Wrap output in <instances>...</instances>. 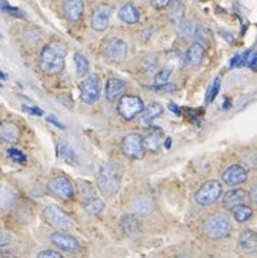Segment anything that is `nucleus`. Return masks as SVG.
Returning <instances> with one entry per match:
<instances>
[{
	"instance_id": "obj_16",
	"label": "nucleus",
	"mask_w": 257,
	"mask_h": 258,
	"mask_svg": "<svg viewBox=\"0 0 257 258\" xmlns=\"http://www.w3.org/2000/svg\"><path fill=\"white\" fill-rule=\"evenodd\" d=\"M163 144V132L155 127L153 130H150L149 133L144 136V146L146 150L151 151V153H158Z\"/></svg>"
},
{
	"instance_id": "obj_39",
	"label": "nucleus",
	"mask_w": 257,
	"mask_h": 258,
	"mask_svg": "<svg viewBox=\"0 0 257 258\" xmlns=\"http://www.w3.org/2000/svg\"><path fill=\"white\" fill-rule=\"evenodd\" d=\"M151 5L156 9H165L172 5V0H151Z\"/></svg>"
},
{
	"instance_id": "obj_18",
	"label": "nucleus",
	"mask_w": 257,
	"mask_h": 258,
	"mask_svg": "<svg viewBox=\"0 0 257 258\" xmlns=\"http://www.w3.org/2000/svg\"><path fill=\"white\" fill-rule=\"evenodd\" d=\"M120 230L126 237L136 235L140 230V223H139L137 217L133 216V214H125L120 220Z\"/></svg>"
},
{
	"instance_id": "obj_22",
	"label": "nucleus",
	"mask_w": 257,
	"mask_h": 258,
	"mask_svg": "<svg viewBox=\"0 0 257 258\" xmlns=\"http://www.w3.org/2000/svg\"><path fill=\"white\" fill-rule=\"evenodd\" d=\"M203 57H204V47L201 43H193L189 50L186 51V61L193 67L199 66Z\"/></svg>"
},
{
	"instance_id": "obj_36",
	"label": "nucleus",
	"mask_w": 257,
	"mask_h": 258,
	"mask_svg": "<svg viewBox=\"0 0 257 258\" xmlns=\"http://www.w3.org/2000/svg\"><path fill=\"white\" fill-rule=\"evenodd\" d=\"M150 90H156V92H173L174 89V84L166 83V84H156V86H151L149 87Z\"/></svg>"
},
{
	"instance_id": "obj_38",
	"label": "nucleus",
	"mask_w": 257,
	"mask_h": 258,
	"mask_svg": "<svg viewBox=\"0 0 257 258\" xmlns=\"http://www.w3.org/2000/svg\"><path fill=\"white\" fill-rule=\"evenodd\" d=\"M37 258H63L58 251H52V250H44L42 252H39Z\"/></svg>"
},
{
	"instance_id": "obj_17",
	"label": "nucleus",
	"mask_w": 257,
	"mask_h": 258,
	"mask_svg": "<svg viewBox=\"0 0 257 258\" xmlns=\"http://www.w3.org/2000/svg\"><path fill=\"white\" fill-rule=\"evenodd\" d=\"M246 199H247V192L243 188H234L223 196V206L227 208H234L236 206L244 204Z\"/></svg>"
},
{
	"instance_id": "obj_32",
	"label": "nucleus",
	"mask_w": 257,
	"mask_h": 258,
	"mask_svg": "<svg viewBox=\"0 0 257 258\" xmlns=\"http://www.w3.org/2000/svg\"><path fill=\"white\" fill-rule=\"evenodd\" d=\"M194 40L197 43H208L212 40V34H210V30L206 29V27H203V26H199V29H197V33H196V37H194Z\"/></svg>"
},
{
	"instance_id": "obj_8",
	"label": "nucleus",
	"mask_w": 257,
	"mask_h": 258,
	"mask_svg": "<svg viewBox=\"0 0 257 258\" xmlns=\"http://www.w3.org/2000/svg\"><path fill=\"white\" fill-rule=\"evenodd\" d=\"M101 83L97 75L87 76L80 83V99L86 104H94L100 99Z\"/></svg>"
},
{
	"instance_id": "obj_30",
	"label": "nucleus",
	"mask_w": 257,
	"mask_h": 258,
	"mask_svg": "<svg viewBox=\"0 0 257 258\" xmlns=\"http://www.w3.org/2000/svg\"><path fill=\"white\" fill-rule=\"evenodd\" d=\"M197 29H199V26L196 25V23L187 22V23H184L180 27V34H182L183 37H186V39H194L196 33H197Z\"/></svg>"
},
{
	"instance_id": "obj_13",
	"label": "nucleus",
	"mask_w": 257,
	"mask_h": 258,
	"mask_svg": "<svg viewBox=\"0 0 257 258\" xmlns=\"http://www.w3.org/2000/svg\"><path fill=\"white\" fill-rule=\"evenodd\" d=\"M127 44L120 39H113L106 44L105 47V54L106 57L113 60V61H123L127 57Z\"/></svg>"
},
{
	"instance_id": "obj_26",
	"label": "nucleus",
	"mask_w": 257,
	"mask_h": 258,
	"mask_svg": "<svg viewBox=\"0 0 257 258\" xmlns=\"http://www.w3.org/2000/svg\"><path fill=\"white\" fill-rule=\"evenodd\" d=\"M105 201L100 200L97 197H91L89 200L84 203V211L91 217H96L101 214V211L105 210Z\"/></svg>"
},
{
	"instance_id": "obj_5",
	"label": "nucleus",
	"mask_w": 257,
	"mask_h": 258,
	"mask_svg": "<svg viewBox=\"0 0 257 258\" xmlns=\"http://www.w3.org/2000/svg\"><path fill=\"white\" fill-rule=\"evenodd\" d=\"M223 196V187L222 184L216 180H210L208 183H204L199 190L194 194L196 203L200 206H212L216 201L219 200Z\"/></svg>"
},
{
	"instance_id": "obj_31",
	"label": "nucleus",
	"mask_w": 257,
	"mask_h": 258,
	"mask_svg": "<svg viewBox=\"0 0 257 258\" xmlns=\"http://www.w3.org/2000/svg\"><path fill=\"white\" fill-rule=\"evenodd\" d=\"M220 84H222L220 79H215L213 84L209 87L208 93H206V103H208V104H210L212 101H215L216 97L219 96V92H220Z\"/></svg>"
},
{
	"instance_id": "obj_24",
	"label": "nucleus",
	"mask_w": 257,
	"mask_h": 258,
	"mask_svg": "<svg viewBox=\"0 0 257 258\" xmlns=\"http://www.w3.org/2000/svg\"><path fill=\"white\" fill-rule=\"evenodd\" d=\"M163 113V107L159 103H150L147 107H144L141 113V121L143 124H149L150 121H153L155 118H158Z\"/></svg>"
},
{
	"instance_id": "obj_23",
	"label": "nucleus",
	"mask_w": 257,
	"mask_h": 258,
	"mask_svg": "<svg viewBox=\"0 0 257 258\" xmlns=\"http://www.w3.org/2000/svg\"><path fill=\"white\" fill-rule=\"evenodd\" d=\"M239 244L244 251L247 252H256L257 251V233L253 230H244L239 237Z\"/></svg>"
},
{
	"instance_id": "obj_25",
	"label": "nucleus",
	"mask_w": 257,
	"mask_h": 258,
	"mask_svg": "<svg viewBox=\"0 0 257 258\" xmlns=\"http://www.w3.org/2000/svg\"><path fill=\"white\" fill-rule=\"evenodd\" d=\"M153 201L149 197H139L133 203V210L139 214V216H147L153 211Z\"/></svg>"
},
{
	"instance_id": "obj_42",
	"label": "nucleus",
	"mask_w": 257,
	"mask_h": 258,
	"mask_svg": "<svg viewBox=\"0 0 257 258\" xmlns=\"http://www.w3.org/2000/svg\"><path fill=\"white\" fill-rule=\"evenodd\" d=\"M55 118H56V117L52 116V114H49V116H47V121H50V123H53V124L56 125V127H59V128H62V130H65L66 127H65V125L62 124L60 121H58V120H55Z\"/></svg>"
},
{
	"instance_id": "obj_6",
	"label": "nucleus",
	"mask_w": 257,
	"mask_h": 258,
	"mask_svg": "<svg viewBox=\"0 0 257 258\" xmlns=\"http://www.w3.org/2000/svg\"><path fill=\"white\" fill-rule=\"evenodd\" d=\"M122 150L126 157L130 160H140L144 156L146 146L144 137L137 133H130L126 136L122 142Z\"/></svg>"
},
{
	"instance_id": "obj_28",
	"label": "nucleus",
	"mask_w": 257,
	"mask_h": 258,
	"mask_svg": "<svg viewBox=\"0 0 257 258\" xmlns=\"http://www.w3.org/2000/svg\"><path fill=\"white\" fill-rule=\"evenodd\" d=\"M183 17H184V6H183L180 2H173L172 3V9H170V12H169V19H170V22H173V23H180L183 20Z\"/></svg>"
},
{
	"instance_id": "obj_35",
	"label": "nucleus",
	"mask_w": 257,
	"mask_h": 258,
	"mask_svg": "<svg viewBox=\"0 0 257 258\" xmlns=\"http://www.w3.org/2000/svg\"><path fill=\"white\" fill-rule=\"evenodd\" d=\"M170 76H172L170 69H162L155 77V82H156V84H166L170 79Z\"/></svg>"
},
{
	"instance_id": "obj_34",
	"label": "nucleus",
	"mask_w": 257,
	"mask_h": 258,
	"mask_svg": "<svg viewBox=\"0 0 257 258\" xmlns=\"http://www.w3.org/2000/svg\"><path fill=\"white\" fill-rule=\"evenodd\" d=\"M247 56H249V51H244V53H239V54H236V56L230 60V67L246 66Z\"/></svg>"
},
{
	"instance_id": "obj_4",
	"label": "nucleus",
	"mask_w": 257,
	"mask_h": 258,
	"mask_svg": "<svg viewBox=\"0 0 257 258\" xmlns=\"http://www.w3.org/2000/svg\"><path fill=\"white\" fill-rule=\"evenodd\" d=\"M144 110V103L140 97L133 96V94H125L119 99L117 103V113L120 114L122 118H125L127 121L133 120L134 117L143 113Z\"/></svg>"
},
{
	"instance_id": "obj_21",
	"label": "nucleus",
	"mask_w": 257,
	"mask_h": 258,
	"mask_svg": "<svg viewBox=\"0 0 257 258\" xmlns=\"http://www.w3.org/2000/svg\"><path fill=\"white\" fill-rule=\"evenodd\" d=\"M119 19L126 25H136L140 20V13L132 3H127L119 10Z\"/></svg>"
},
{
	"instance_id": "obj_29",
	"label": "nucleus",
	"mask_w": 257,
	"mask_h": 258,
	"mask_svg": "<svg viewBox=\"0 0 257 258\" xmlns=\"http://www.w3.org/2000/svg\"><path fill=\"white\" fill-rule=\"evenodd\" d=\"M75 64L76 70H77V75L79 76H86L89 73V61L87 58L84 57L83 54L80 53H75Z\"/></svg>"
},
{
	"instance_id": "obj_20",
	"label": "nucleus",
	"mask_w": 257,
	"mask_h": 258,
	"mask_svg": "<svg viewBox=\"0 0 257 258\" xmlns=\"http://www.w3.org/2000/svg\"><path fill=\"white\" fill-rule=\"evenodd\" d=\"M58 157L67 164H73V166L77 164V161H79L75 149L66 140H60L58 143Z\"/></svg>"
},
{
	"instance_id": "obj_44",
	"label": "nucleus",
	"mask_w": 257,
	"mask_h": 258,
	"mask_svg": "<svg viewBox=\"0 0 257 258\" xmlns=\"http://www.w3.org/2000/svg\"><path fill=\"white\" fill-rule=\"evenodd\" d=\"M9 242H10V237L8 235V233L2 234V247H6Z\"/></svg>"
},
{
	"instance_id": "obj_40",
	"label": "nucleus",
	"mask_w": 257,
	"mask_h": 258,
	"mask_svg": "<svg viewBox=\"0 0 257 258\" xmlns=\"http://www.w3.org/2000/svg\"><path fill=\"white\" fill-rule=\"evenodd\" d=\"M250 200L253 201L254 204H257V180L254 181V184L251 185V188H250Z\"/></svg>"
},
{
	"instance_id": "obj_14",
	"label": "nucleus",
	"mask_w": 257,
	"mask_h": 258,
	"mask_svg": "<svg viewBox=\"0 0 257 258\" xmlns=\"http://www.w3.org/2000/svg\"><path fill=\"white\" fill-rule=\"evenodd\" d=\"M62 10H63V15L67 20L75 23L83 16V0H62Z\"/></svg>"
},
{
	"instance_id": "obj_27",
	"label": "nucleus",
	"mask_w": 257,
	"mask_h": 258,
	"mask_svg": "<svg viewBox=\"0 0 257 258\" xmlns=\"http://www.w3.org/2000/svg\"><path fill=\"white\" fill-rule=\"evenodd\" d=\"M233 217L237 223H246L249 220L250 217L253 216V210L249 206L246 204H240V206H236L234 208H232Z\"/></svg>"
},
{
	"instance_id": "obj_7",
	"label": "nucleus",
	"mask_w": 257,
	"mask_h": 258,
	"mask_svg": "<svg viewBox=\"0 0 257 258\" xmlns=\"http://www.w3.org/2000/svg\"><path fill=\"white\" fill-rule=\"evenodd\" d=\"M43 216H44L46 221L52 227H55L56 230H60V231L62 230H69L73 225L72 218L67 216L66 213L59 207V206H56V204H50V206L44 208Z\"/></svg>"
},
{
	"instance_id": "obj_11",
	"label": "nucleus",
	"mask_w": 257,
	"mask_h": 258,
	"mask_svg": "<svg viewBox=\"0 0 257 258\" xmlns=\"http://www.w3.org/2000/svg\"><path fill=\"white\" fill-rule=\"evenodd\" d=\"M222 180L224 184L234 187V185H240L247 180V170L241 164H233L227 167L222 174Z\"/></svg>"
},
{
	"instance_id": "obj_45",
	"label": "nucleus",
	"mask_w": 257,
	"mask_h": 258,
	"mask_svg": "<svg viewBox=\"0 0 257 258\" xmlns=\"http://www.w3.org/2000/svg\"><path fill=\"white\" fill-rule=\"evenodd\" d=\"M170 110H172V111H174L176 114H180V111L177 110V106H176V104H170Z\"/></svg>"
},
{
	"instance_id": "obj_19",
	"label": "nucleus",
	"mask_w": 257,
	"mask_h": 258,
	"mask_svg": "<svg viewBox=\"0 0 257 258\" xmlns=\"http://www.w3.org/2000/svg\"><path fill=\"white\" fill-rule=\"evenodd\" d=\"M0 137L5 143L13 144L19 140L20 137V130L15 123L12 121H3L0 125Z\"/></svg>"
},
{
	"instance_id": "obj_3",
	"label": "nucleus",
	"mask_w": 257,
	"mask_h": 258,
	"mask_svg": "<svg viewBox=\"0 0 257 258\" xmlns=\"http://www.w3.org/2000/svg\"><path fill=\"white\" fill-rule=\"evenodd\" d=\"M203 233L210 240H222L232 233V223L224 214H212L203 223Z\"/></svg>"
},
{
	"instance_id": "obj_37",
	"label": "nucleus",
	"mask_w": 257,
	"mask_h": 258,
	"mask_svg": "<svg viewBox=\"0 0 257 258\" xmlns=\"http://www.w3.org/2000/svg\"><path fill=\"white\" fill-rule=\"evenodd\" d=\"M246 66H249L250 69H256L257 67V51H249L247 61H246Z\"/></svg>"
},
{
	"instance_id": "obj_41",
	"label": "nucleus",
	"mask_w": 257,
	"mask_h": 258,
	"mask_svg": "<svg viewBox=\"0 0 257 258\" xmlns=\"http://www.w3.org/2000/svg\"><path fill=\"white\" fill-rule=\"evenodd\" d=\"M2 9H3L5 12H9V13H12V15H13V13H16V15H20V12H19L16 8H10L8 3H6V2H2Z\"/></svg>"
},
{
	"instance_id": "obj_33",
	"label": "nucleus",
	"mask_w": 257,
	"mask_h": 258,
	"mask_svg": "<svg viewBox=\"0 0 257 258\" xmlns=\"http://www.w3.org/2000/svg\"><path fill=\"white\" fill-rule=\"evenodd\" d=\"M8 156L12 161H15L17 164H25L26 163L25 153H22V151L17 150V149H9Z\"/></svg>"
},
{
	"instance_id": "obj_1",
	"label": "nucleus",
	"mask_w": 257,
	"mask_h": 258,
	"mask_svg": "<svg viewBox=\"0 0 257 258\" xmlns=\"http://www.w3.org/2000/svg\"><path fill=\"white\" fill-rule=\"evenodd\" d=\"M67 49L62 42H52L43 47L39 63L44 73L59 75L65 69Z\"/></svg>"
},
{
	"instance_id": "obj_43",
	"label": "nucleus",
	"mask_w": 257,
	"mask_h": 258,
	"mask_svg": "<svg viewBox=\"0 0 257 258\" xmlns=\"http://www.w3.org/2000/svg\"><path fill=\"white\" fill-rule=\"evenodd\" d=\"M23 108H25V110H27V111H30L32 114H37V116H42V114H43L42 110H40V108H37V107H30V106H23Z\"/></svg>"
},
{
	"instance_id": "obj_46",
	"label": "nucleus",
	"mask_w": 257,
	"mask_h": 258,
	"mask_svg": "<svg viewBox=\"0 0 257 258\" xmlns=\"http://www.w3.org/2000/svg\"><path fill=\"white\" fill-rule=\"evenodd\" d=\"M170 142H172V140H170V139H167V140H166V147H167V149H169V147H170Z\"/></svg>"
},
{
	"instance_id": "obj_2",
	"label": "nucleus",
	"mask_w": 257,
	"mask_h": 258,
	"mask_svg": "<svg viewBox=\"0 0 257 258\" xmlns=\"http://www.w3.org/2000/svg\"><path fill=\"white\" fill-rule=\"evenodd\" d=\"M120 183H122V174L117 170V167L106 164L100 168L99 174H97V187L103 196L113 197L119 191Z\"/></svg>"
},
{
	"instance_id": "obj_9",
	"label": "nucleus",
	"mask_w": 257,
	"mask_h": 258,
	"mask_svg": "<svg viewBox=\"0 0 257 258\" xmlns=\"http://www.w3.org/2000/svg\"><path fill=\"white\" fill-rule=\"evenodd\" d=\"M47 188H49L50 194H53L55 197H58V199L63 201L72 200L73 196H75L73 184L67 177H63V175L52 178L49 184H47Z\"/></svg>"
},
{
	"instance_id": "obj_12",
	"label": "nucleus",
	"mask_w": 257,
	"mask_h": 258,
	"mask_svg": "<svg viewBox=\"0 0 257 258\" xmlns=\"http://www.w3.org/2000/svg\"><path fill=\"white\" fill-rule=\"evenodd\" d=\"M112 16V8L109 5H100L91 15V29L96 32H105L108 29Z\"/></svg>"
},
{
	"instance_id": "obj_10",
	"label": "nucleus",
	"mask_w": 257,
	"mask_h": 258,
	"mask_svg": "<svg viewBox=\"0 0 257 258\" xmlns=\"http://www.w3.org/2000/svg\"><path fill=\"white\" fill-rule=\"evenodd\" d=\"M50 241H52V244L55 247H58L59 250L67 251V252H77V251L80 250V242H79V240L75 238L73 235L62 233V231L52 234Z\"/></svg>"
},
{
	"instance_id": "obj_15",
	"label": "nucleus",
	"mask_w": 257,
	"mask_h": 258,
	"mask_svg": "<svg viewBox=\"0 0 257 258\" xmlns=\"http://www.w3.org/2000/svg\"><path fill=\"white\" fill-rule=\"evenodd\" d=\"M126 90V83L120 79L112 77L106 82V87H105V97L109 101H115L116 99H120L123 96Z\"/></svg>"
}]
</instances>
